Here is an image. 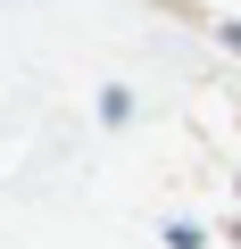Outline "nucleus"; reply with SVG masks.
Returning <instances> with one entry per match:
<instances>
[{
	"label": "nucleus",
	"mask_w": 241,
	"mask_h": 249,
	"mask_svg": "<svg viewBox=\"0 0 241 249\" xmlns=\"http://www.w3.org/2000/svg\"><path fill=\"white\" fill-rule=\"evenodd\" d=\"M224 42H233V50H241V25H224Z\"/></svg>",
	"instance_id": "f257e3e1"
}]
</instances>
